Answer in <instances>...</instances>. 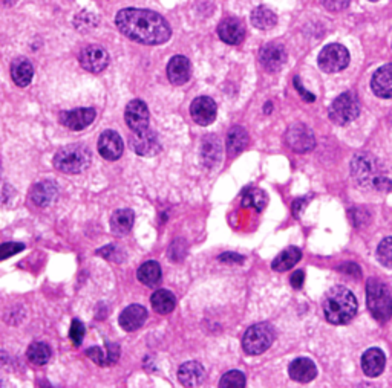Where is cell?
<instances>
[{
    "label": "cell",
    "mask_w": 392,
    "mask_h": 388,
    "mask_svg": "<svg viewBox=\"0 0 392 388\" xmlns=\"http://www.w3.org/2000/svg\"><path fill=\"white\" fill-rule=\"evenodd\" d=\"M274 338L276 332L272 324H255L248 327L247 332H245L242 340V349L245 353L250 354V357H256V354L264 353L270 349V345L274 343Z\"/></svg>",
    "instance_id": "cell-6"
},
{
    "label": "cell",
    "mask_w": 392,
    "mask_h": 388,
    "mask_svg": "<svg viewBox=\"0 0 392 388\" xmlns=\"http://www.w3.org/2000/svg\"><path fill=\"white\" fill-rule=\"evenodd\" d=\"M135 222V214L132 210L125 208V210H117L112 214L111 217V231L115 236H125L134 227Z\"/></svg>",
    "instance_id": "cell-26"
},
{
    "label": "cell",
    "mask_w": 392,
    "mask_h": 388,
    "mask_svg": "<svg viewBox=\"0 0 392 388\" xmlns=\"http://www.w3.org/2000/svg\"><path fill=\"white\" fill-rule=\"evenodd\" d=\"M147 319V310L141 304H132V306L126 308L120 315V326L126 332H135L140 329Z\"/></svg>",
    "instance_id": "cell-19"
},
{
    "label": "cell",
    "mask_w": 392,
    "mask_h": 388,
    "mask_svg": "<svg viewBox=\"0 0 392 388\" xmlns=\"http://www.w3.org/2000/svg\"><path fill=\"white\" fill-rule=\"evenodd\" d=\"M220 158V144L215 135H210L202 141L201 145V159L204 165L207 167H214L215 164L219 162Z\"/></svg>",
    "instance_id": "cell-31"
},
{
    "label": "cell",
    "mask_w": 392,
    "mask_h": 388,
    "mask_svg": "<svg viewBox=\"0 0 392 388\" xmlns=\"http://www.w3.org/2000/svg\"><path fill=\"white\" fill-rule=\"evenodd\" d=\"M78 60L81 68L86 69L88 72L98 73L108 68L109 64V54L104 48L98 45H89L81 49L78 55Z\"/></svg>",
    "instance_id": "cell-10"
},
{
    "label": "cell",
    "mask_w": 392,
    "mask_h": 388,
    "mask_svg": "<svg viewBox=\"0 0 392 388\" xmlns=\"http://www.w3.org/2000/svg\"><path fill=\"white\" fill-rule=\"evenodd\" d=\"M219 260L220 261H225V263H242L244 257L239 254H232V252H225L223 255H219Z\"/></svg>",
    "instance_id": "cell-43"
},
{
    "label": "cell",
    "mask_w": 392,
    "mask_h": 388,
    "mask_svg": "<svg viewBox=\"0 0 392 388\" xmlns=\"http://www.w3.org/2000/svg\"><path fill=\"white\" fill-rule=\"evenodd\" d=\"M115 23L122 36L141 45H162L172 37L167 20L150 10L126 8L117 14Z\"/></svg>",
    "instance_id": "cell-1"
},
{
    "label": "cell",
    "mask_w": 392,
    "mask_h": 388,
    "mask_svg": "<svg viewBox=\"0 0 392 388\" xmlns=\"http://www.w3.org/2000/svg\"><path fill=\"white\" fill-rule=\"evenodd\" d=\"M251 23L255 28L267 31V29H272L276 27L277 17H276V14L270 10V8L258 6L256 10H253V13H251Z\"/></svg>",
    "instance_id": "cell-32"
},
{
    "label": "cell",
    "mask_w": 392,
    "mask_h": 388,
    "mask_svg": "<svg viewBox=\"0 0 392 388\" xmlns=\"http://www.w3.org/2000/svg\"><path fill=\"white\" fill-rule=\"evenodd\" d=\"M178 379L184 387H198L206 379V370L200 362H186L178 370Z\"/></svg>",
    "instance_id": "cell-22"
},
{
    "label": "cell",
    "mask_w": 392,
    "mask_h": 388,
    "mask_svg": "<svg viewBox=\"0 0 392 388\" xmlns=\"http://www.w3.org/2000/svg\"><path fill=\"white\" fill-rule=\"evenodd\" d=\"M288 373H290V378L294 379L296 382L308 384V382H312L313 379L317 376V368H316V364L312 359L298 358L290 364Z\"/></svg>",
    "instance_id": "cell-20"
},
{
    "label": "cell",
    "mask_w": 392,
    "mask_h": 388,
    "mask_svg": "<svg viewBox=\"0 0 392 388\" xmlns=\"http://www.w3.org/2000/svg\"><path fill=\"white\" fill-rule=\"evenodd\" d=\"M302 259V252L299 247L296 246H290L285 250L284 252H281L277 257L273 260L272 268L276 272H285L290 271L291 268H294V265H298Z\"/></svg>",
    "instance_id": "cell-27"
},
{
    "label": "cell",
    "mask_w": 392,
    "mask_h": 388,
    "mask_svg": "<svg viewBox=\"0 0 392 388\" xmlns=\"http://www.w3.org/2000/svg\"><path fill=\"white\" fill-rule=\"evenodd\" d=\"M136 277L140 282L149 287H155L161 282V266L157 261H146L143 265L138 268Z\"/></svg>",
    "instance_id": "cell-30"
},
{
    "label": "cell",
    "mask_w": 392,
    "mask_h": 388,
    "mask_svg": "<svg viewBox=\"0 0 392 388\" xmlns=\"http://www.w3.org/2000/svg\"><path fill=\"white\" fill-rule=\"evenodd\" d=\"M349 2H351V0H322V3H323L326 10L332 11V13L343 11L345 8H348Z\"/></svg>",
    "instance_id": "cell-40"
},
{
    "label": "cell",
    "mask_w": 392,
    "mask_h": 388,
    "mask_svg": "<svg viewBox=\"0 0 392 388\" xmlns=\"http://www.w3.org/2000/svg\"><path fill=\"white\" fill-rule=\"evenodd\" d=\"M245 385H247V379H245V375L239 370L228 371L219 381L220 388H244Z\"/></svg>",
    "instance_id": "cell-36"
},
{
    "label": "cell",
    "mask_w": 392,
    "mask_h": 388,
    "mask_svg": "<svg viewBox=\"0 0 392 388\" xmlns=\"http://www.w3.org/2000/svg\"><path fill=\"white\" fill-rule=\"evenodd\" d=\"M285 143L296 153H307L313 150L316 145L314 134L312 129H308L305 124H293L285 134Z\"/></svg>",
    "instance_id": "cell-9"
},
{
    "label": "cell",
    "mask_w": 392,
    "mask_h": 388,
    "mask_svg": "<svg viewBox=\"0 0 392 388\" xmlns=\"http://www.w3.org/2000/svg\"><path fill=\"white\" fill-rule=\"evenodd\" d=\"M192 66L187 57L175 55L167 64V77L172 85L183 86L190 80Z\"/></svg>",
    "instance_id": "cell-18"
},
{
    "label": "cell",
    "mask_w": 392,
    "mask_h": 388,
    "mask_svg": "<svg viewBox=\"0 0 392 388\" xmlns=\"http://www.w3.org/2000/svg\"><path fill=\"white\" fill-rule=\"evenodd\" d=\"M219 38L227 45H241L245 38V27L238 17H227L218 27Z\"/></svg>",
    "instance_id": "cell-16"
},
{
    "label": "cell",
    "mask_w": 392,
    "mask_h": 388,
    "mask_svg": "<svg viewBox=\"0 0 392 388\" xmlns=\"http://www.w3.org/2000/svg\"><path fill=\"white\" fill-rule=\"evenodd\" d=\"M227 153L230 158H234L244 152V148L248 145V134L241 126H234L227 134Z\"/></svg>",
    "instance_id": "cell-24"
},
{
    "label": "cell",
    "mask_w": 392,
    "mask_h": 388,
    "mask_svg": "<svg viewBox=\"0 0 392 388\" xmlns=\"http://www.w3.org/2000/svg\"><path fill=\"white\" fill-rule=\"evenodd\" d=\"M290 282H291V286L294 289H300L302 285H304V282H305V272L304 271H294V274L291 275Z\"/></svg>",
    "instance_id": "cell-42"
},
{
    "label": "cell",
    "mask_w": 392,
    "mask_h": 388,
    "mask_svg": "<svg viewBox=\"0 0 392 388\" xmlns=\"http://www.w3.org/2000/svg\"><path fill=\"white\" fill-rule=\"evenodd\" d=\"M55 196H57V187L54 185V182H49V180L34 185V188H32L31 192L32 202L38 206L51 205L55 199Z\"/></svg>",
    "instance_id": "cell-28"
},
{
    "label": "cell",
    "mask_w": 392,
    "mask_h": 388,
    "mask_svg": "<svg viewBox=\"0 0 392 388\" xmlns=\"http://www.w3.org/2000/svg\"><path fill=\"white\" fill-rule=\"evenodd\" d=\"M85 332H86V329H85L83 323H81L80 319H74L71 324V333H69L74 345H80L81 343H83Z\"/></svg>",
    "instance_id": "cell-38"
},
{
    "label": "cell",
    "mask_w": 392,
    "mask_h": 388,
    "mask_svg": "<svg viewBox=\"0 0 392 388\" xmlns=\"http://www.w3.org/2000/svg\"><path fill=\"white\" fill-rule=\"evenodd\" d=\"M372 92L380 98L392 96V64H385L374 72L371 80Z\"/></svg>",
    "instance_id": "cell-21"
},
{
    "label": "cell",
    "mask_w": 392,
    "mask_h": 388,
    "mask_svg": "<svg viewBox=\"0 0 392 388\" xmlns=\"http://www.w3.org/2000/svg\"><path fill=\"white\" fill-rule=\"evenodd\" d=\"M267 202L268 199L265 192L259 188H250L244 194L242 206H245V208H255L256 211H262L267 206Z\"/></svg>",
    "instance_id": "cell-34"
},
{
    "label": "cell",
    "mask_w": 392,
    "mask_h": 388,
    "mask_svg": "<svg viewBox=\"0 0 392 388\" xmlns=\"http://www.w3.org/2000/svg\"><path fill=\"white\" fill-rule=\"evenodd\" d=\"M317 63L318 68L323 72H340L349 64V52L345 46L339 43H331L322 49L321 54H318Z\"/></svg>",
    "instance_id": "cell-8"
},
{
    "label": "cell",
    "mask_w": 392,
    "mask_h": 388,
    "mask_svg": "<svg viewBox=\"0 0 392 388\" xmlns=\"http://www.w3.org/2000/svg\"><path fill=\"white\" fill-rule=\"evenodd\" d=\"M86 353H88V357L95 362V364H98V366H111V364H113V362L118 359L120 350H118V345L112 344L111 345V352L108 354H104L103 350L98 349V347L89 349Z\"/></svg>",
    "instance_id": "cell-35"
},
{
    "label": "cell",
    "mask_w": 392,
    "mask_h": 388,
    "mask_svg": "<svg viewBox=\"0 0 392 388\" xmlns=\"http://www.w3.org/2000/svg\"><path fill=\"white\" fill-rule=\"evenodd\" d=\"M323 313L331 324H348L357 313V300L354 294L343 286L332 287L325 295Z\"/></svg>",
    "instance_id": "cell-2"
},
{
    "label": "cell",
    "mask_w": 392,
    "mask_h": 388,
    "mask_svg": "<svg viewBox=\"0 0 392 388\" xmlns=\"http://www.w3.org/2000/svg\"><path fill=\"white\" fill-rule=\"evenodd\" d=\"M32 76H34V69H32V64L28 59H24V57H19V59H15L13 62L11 77H13V81L19 87H27L32 80Z\"/></svg>",
    "instance_id": "cell-25"
},
{
    "label": "cell",
    "mask_w": 392,
    "mask_h": 388,
    "mask_svg": "<svg viewBox=\"0 0 392 388\" xmlns=\"http://www.w3.org/2000/svg\"><path fill=\"white\" fill-rule=\"evenodd\" d=\"M371 2H377V0H371Z\"/></svg>",
    "instance_id": "cell-46"
},
{
    "label": "cell",
    "mask_w": 392,
    "mask_h": 388,
    "mask_svg": "<svg viewBox=\"0 0 392 388\" xmlns=\"http://www.w3.org/2000/svg\"><path fill=\"white\" fill-rule=\"evenodd\" d=\"M192 120L200 126H209L216 120V103L209 96H200L190 104Z\"/></svg>",
    "instance_id": "cell-15"
},
{
    "label": "cell",
    "mask_w": 392,
    "mask_h": 388,
    "mask_svg": "<svg viewBox=\"0 0 392 388\" xmlns=\"http://www.w3.org/2000/svg\"><path fill=\"white\" fill-rule=\"evenodd\" d=\"M125 120L132 131H143L149 129V109L143 100H132L126 106Z\"/></svg>",
    "instance_id": "cell-13"
},
{
    "label": "cell",
    "mask_w": 392,
    "mask_h": 388,
    "mask_svg": "<svg viewBox=\"0 0 392 388\" xmlns=\"http://www.w3.org/2000/svg\"><path fill=\"white\" fill-rule=\"evenodd\" d=\"M130 148L140 156H155L160 153L161 144L157 134L152 130L134 131V136H130Z\"/></svg>",
    "instance_id": "cell-12"
},
{
    "label": "cell",
    "mask_w": 392,
    "mask_h": 388,
    "mask_svg": "<svg viewBox=\"0 0 392 388\" xmlns=\"http://www.w3.org/2000/svg\"><path fill=\"white\" fill-rule=\"evenodd\" d=\"M377 259L383 266L392 269V237L383 238L377 247Z\"/></svg>",
    "instance_id": "cell-37"
},
{
    "label": "cell",
    "mask_w": 392,
    "mask_h": 388,
    "mask_svg": "<svg viewBox=\"0 0 392 388\" xmlns=\"http://www.w3.org/2000/svg\"><path fill=\"white\" fill-rule=\"evenodd\" d=\"M259 63L267 72H279L287 63V51L281 43H267L259 51Z\"/></svg>",
    "instance_id": "cell-11"
},
{
    "label": "cell",
    "mask_w": 392,
    "mask_h": 388,
    "mask_svg": "<svg viewBox=\"0 0 392 388\" xmlns=\"http://www.w3.org/2000/svg\"><path fill=\"white\" fill-rule=\"evenodd\" d=\"M92 156L88 147L83 144H69L60 148L54 156V165L57 170L68 175H78L91 165Z\"/></svg>",
    "instance_id": "cell-5"
},
{
    "label": "cell",
    "mask_w": 392,
    "mask_h": 388,
    "mask_svg": "<svg viewBox=\"0 0 392 388\" xmlns=\"http://www.w3.org/2000/svg\"><path fill=\"white\" fill-rule=\"evenodd\" d=\"M153 310L160 313V315H167L176 306V299L175 295L172 294L167 289H160V291L155 292L150 299Z\"/></svg>",
    "instance_id": "cell-29"
},
{
    "label": "cell",
    "mask_w": 392,
    "mask_h": 388,
    "mask_svg": "<svg viewBox=\"0 0 392 388\" xmlns=\"http://www.w3.org/2000/svg\"><path fill=\"white\" fill-rule=\"evenodd\" d=\"M294 87H296V90L298 92L302 95V98H304L305 101H309V103H313L314 100H316V96L313 95V94H309V92H307V90L304 89V86L300 85V80H299V77H294Z\"/></svg>",
    "instance_id": "cell-41"
},
{
    "label": "cell",
    "mask_w": 392,
    "mask_h": 388,
    "mask_svg": "<svg viewBox=\"0 0 392 388\" xmlns=\"http://www.w3.org/2000/svg\"><path fill=\"white\" fill-rule=\"evenodd\" d=\"M360 113V103L354 92H345L339 95L330 107V118L339 126L354 121Z\"/></svg>",
    "instance_id": "cell-7"
},
{
    "label": "cell",
    "mask_w": 392,
    "mask_h": 388,
    "mask_svg": "<svg viewBox=\"0 0 392 388\" xmlns=\"http://www.w3.org/2000/svg\"><path fill=\"white\" fill-rule=\"evenodd\" d=\"M366 303L372 317L386 323L392 317V291L377 278H370L366 283Z\"/></svg>",
    "instance_id": "cell-4"
},
{
    "label": "cell",
    "mask_w": 392,
    "mask_h": 388,
    "mask_svg": "<svg viewBox=\"0 0 392 388\" xmlns=\"http://www.w3.org/2000/svg\"><path fill=\"white\" fill-rule=\"evenodd\" d=\"M351 171L356 182L365 187L375 189V192H389L392 189V180L382 173L379 161L371 155L360 153L354 156L351 162Z\"/></svg>",
    "instance_id": "cell-3"
},
{
    "label": "cell",
    "mask_w": 392,
    "mask_h": 388,
    "mask_svg": "<svg viewBox=\"0 0 392 388\" xmlns=\"http://www.w3.org/2000/svg\"><path fill=\"white\" fill-rule=\"evenodd\" d=\"M125 145L121 136L113 130H104L98 138V152L108 161H117L121 158Z\"/></svg>",
    "instance_id": "cell-14"
},
{
    "label": "cell",
    "mask_w": 392,
    "mask_h": 388,
    "mask_svg": "<svg viewBox=\"0 0 392 388\" xmlns=\"http://www.w3.org/2000/svg\"><path fill=\"white\" fill-rule=\"evenodd\" d=\"M27 357L34 366H45L51 361L52 350L45 343H32L28 347Z\"/></svg>",
    "instance_id": "cell-33"
},
{
    "label": "cell",
    "mask_w": 392,
    "mask_h": 388,
    "mask_svg": "<svg viewBox=\"0 0 392 388\" xmlns=\"http://www.w3.org/2000/svg\"><path fill=\"white\" fill-rule=\"evenodd\" d=\"M308 203V199H298L293 202V216L299 217V213L304 210V206Z\"/></svg>",
    "instance_id": "cell-44"
},
{
    "label": "cell",
    "mask_w": 392,
    "mask_h": 388,
    "mask_svg": "<svg viewBox=\"0 0 392 388\" xmlns=\"http://www.w3.org/2000/svg\"><path fill=\"white\" fill-rule=\"evenodd\" d=\"M24 250V246L22 243H5L0 247V257L2 260H6L8 257H11V255L18 254L20 251Z\"/></svg>",
    "instance_id": "cell-39"
},
{
    "label": "cell",
    "mask_w": 392,
    "mask_h": 388,
    "mask_svg": "<svg viewBox=\"0 0 392 388\" xmlns=\"http://www.w3.org/2000/svg\"><path fill=\"white\" fill-rule=\"evenodd\" d=\"M97 117V112L91 107H85V109H76V110H68L63 112L60 121L64 127H68L69 130L78 131L86 129L89 124H92V121Z\"/></svg>",
    "instance_id": "cell-17"
},
{
    "label": "cell",
    "mask_w": 392,
    "mask_h": 388,
    "mask_svg": "<svg viewBox=\"0 0 392 388\" xmlns=\"http://www.w3.org/2000/svg\"><path fill=\"white\" fill-rule=\"evenodd\" d=\"M4 2H5L6 5H14L15 2H18V0H4Z\"/></svg>",
    "instance_id": "cell-45"
},
{
    "label": "cell",
    "mask_w": 392,
    "mask_h": 388,
    "mask_svg": "<svg viewBox=\"0 0 392 388\" xmlns=\"http://www.w3.org/2000/svg\"><path fill=\"white\" fill-rule=\"evenodd\" d=\"M386 364V357L380 349H370L362 357V368L366 376L375 378L383 373V368Z\"/></svg>",
    "instance_id": "cell-23"
}]
</instances>
